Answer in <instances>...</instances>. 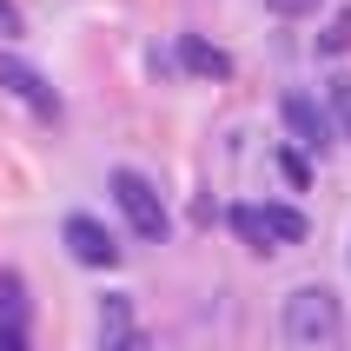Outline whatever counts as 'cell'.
<instances>
[{
  "instance_id": "11",
  "label": "cell",
  "mask_w": 351,
  "mask_h": 351,
  "mask_svg": "<svg viewBox=\"0 0 351 351\" xmlns=\"http://www.w3.org/2000/svg\"><path fill=\"white\" fill-rule=\"evenodd\" d=\"M0 325L27 332V285H20V272H0Z\"/></svg>"
},
{
  "instance_id": "2",
  "label": "cell",
  "mask_w": 351,
  "mask_h": 351,
  "mask_svg": "<svg viewBox=\"0 0 351 351\" xmlns=\"http://www.w3.org/2000/svg\"><path fill=\"white\" fill-rule=\"evenodd\" d=\"M113 199H119V213H126V226H133L139 239H166V206H159L153 179H139L133 166H119L113 173Z\"/></svg>"
},
{
  "instance_id": "15",
  "label": "cell",
  "mask_w": 351,
  "mask_h": 351,
  "mask_svg": "<svg viewBox=\"0 0 351 351\" xmlns=\"http://www.w3.org/2000/svg\"><path fill=\"white\" fill-rule=\"evenodd\" d=\"M0 351H27V332L20 325H0Z\"/></svg>"
},
{
  "instance_id": "10",
  "label": "cell",
  "mask_w": 351,
  "mask_h": 351,
  "mask_svg": "<svg viewBox=\"0 0 351 351\" xmlns=\"http://www.w3.org/2000/svg\"><path fill=\"white\" fill-rule=\"evenodd\" d=\"M265 226H272L278 252H285V245H305V232H312V226H305V213H298V206H265Z\"/></svg>"
},
{
  "instance_id": "12",
  "label": "cell",
  "mask_w": 351,
  "mask_h": 351,
  "mask_svg": "<svg viewBox=\"0 0 351 351\" xmlns=\"http://www.w3.org/2000/svg\"><path fill=\"white\" fill-rule=\"evenodd\" d=\"M318 53H351V7H338L332 27L318 34Z\"/></svg>"
},
{
  "instance_id": "4",
  "label": "cell",
  "mask_w": 351,
  "mask_h": 351,
  "mask_svg": "<svg viewBox=\"0 0 351 351\" xmlns=\"http://www.w3.org/2000/svg\"><path fill=\"white\" fill-rule=\"evenodd\" d=\"M278 119H285V133L298 139V153H325V146H332V119H325V106H312V99L305 93H285L278 99Z\"/></svg>"
},
{
  "instance_id": "3",
  "label": "cell",
  "mask_w": 351,
  "mask_h": 351,
  "mask_svg": "<svg viewBox=\"0 0 351 351\" xmlns=\"http://www.w3.org/2000/svg\"><path fill=\"white\" fill-rule=\"evenodd\" d=\"M60 239H66V252H73L80 265H99V272H106V265H119V239L106 232V226H99L93 213H66Z\"/></svg>"
},
{
  "instance_id": "14",
  "label": "cell",
  "mask_w": 351,
  "mask_h": 351,
  "mask_svg": "<svg viewBox=\"0 0 351 351\" xmlns=\"http://www.w3.org/2000/svg\"><path fill=\"white\" fill-rule=\"evenodd\" d=\"M278 20H298V14H312V7H325V0H265Z\"/></svg>"
},
{
  "instance_id": "6",
  "label": "cell",
  "mask_w": 351,
  "mask_h": 351,
  "mask_svg": "<svg viewBox=\"0 0 351 351\" xmlns=\"http://www.w3.org/2000/svg\"><path fill=\"white\" fill-rule=\"evenodd\" d=\"M99 345L106 351H139V318H133V298L126 292L99 298Z\"/></svg>"
},
{
  "instance_id": "1",
  "label": "cell",
  "mask_w": 351,
  "mask_h": 351,
  "mask_svg": "<svg viewBox=\"0 0 351 351\" xmlns=\"http://www.w3.org/2000/svg\"><path fill=\"white\" fill-rule=\"evenodd\" d=\"M285 338L292 345H332L338 325H345V312H338V292L332 285H298L292 298H285Z\"/></svg>"
},
{
  "instance_id": "16",
  "label": "cell",
  "mask_w": 351,
  "mask_h": 351,
  "mask_svg": "<svg viewBox=\"0 0 351 351\" xmlns=\"http://www.w3.org/2000/svg\"><path fill=\"white\" fill-rule=\"evenodd\" d=\"M0 34H20V14L7 7V0H0Z\"/></svg>"
},
{
  "instance_id": "9",
  "label": "cell",
  "mask_w": 351,
  "mask_h": 351,
  "mask_svg": "<svg viewBox=\"0 0 351 351\" xmlns=\"http://www.w3.org/2000/svg\"><path fill=\"white\" fill-rule=\"evenodd\" d=\"M325 119H332V133L351 146V73H332V86H325Z\"/></svg>"
},
{
  "instance_id": "7",
  "label": "cell",
  "mask_w": 351,
  "mask_h": 351,
  "mask_svg": "<svg viewBox=\"0 0 351 351\" xmlns=\"http://www.w3.org/2000/svg\"><path fill=\"white\" fill-rule=\"evenodd\" d=\"M179 60H186V73H199V80H226L232 73L226 47H213L206 34H179Z\"/></svg>"
},
{
  "instance_id": "13",
  "label": "cell",
  "mask_w": 351,
  "mask_h": 351,
  "mask_svg": "<svg viewBox=\"0 0 351 351\" xmlns=\"http://www.w3.org/2000/svg\"><path fill=\"white\" fill-rule=\"evenodd\" d=\"M278 173L292 179L298 193H305V186H312V166H305V153H298V146H278Z\"/></svg>"
},
{
  "instance_id": "8",
  "label": "cell",
  "mask_w": 351,
  "mask_h": 351,
  "mask_svg": "<svg viewBox=\"0 0 351 351\" xmlns=\"http://www.w3.org/2000/svg\"><path fill=\"white\" fill-rule=\"evenodd\" d=\"M226 219H232V232L245 239V245H252L258 258H272V252H278L272 226H265V206H232V213H226Z\"/></svg>"
},
{
  "instance_id": "5",
  "label": "cell",
  "mask_w": 351,
  "mask_h": 351,
  "mask_svg": "<svg viewBox=\"0 0 351 351\" xmlns=\"http://www.w3.org/2000/svg\"><path fill=\"white\" fill-rule=\"evenodd\" d=\"M0 86L20 99V106H34L40 119H60V93L47 86V73H34L27 60H14V53H0Z\"/></svg>"
}]
</instances>
